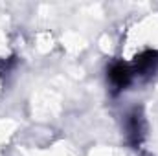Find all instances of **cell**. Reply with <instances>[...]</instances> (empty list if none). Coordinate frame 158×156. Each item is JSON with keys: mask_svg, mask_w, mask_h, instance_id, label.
Returning a JSON list of instances; mask_svg holds the SVG:
<instances>
[{"mask_svg": "<svg viewBox=\"0 0 158 156\" xmlns=\"http://www.w3.org/2000/svg\"><path fill=\"white\" fill-rule=\"evenodd\" d=\"M132 76H134L132 68L123 64V63H114L109 68V81L114 86V90H125L131 84Z\"/></svg>", "mask_w": 158, "mask_h": 156, "instance_id": "1", "label": "cell"}, {"mask_svg": "<svg viewBox=\"0 0 158 156\" xmlns=\"http://www.w3.org/2000/svg\"><path fill=\"white\" fill-rule=\"evenodd\" d=\"M129 130H131V136L134 138V142H138V138L143 134L142 132V119L138 114L131 116V121H129Z\"/></svg>", "mask_w": 158, "mask_h": 156, "instance_id": "3", "label": "cell"}, {"mask_svg": "<svg viewBox=\"0 0 158 156\" xmlns=\"http://www.w3.org/2000/svg\"><path fill=\"white\" fill-rule=\"evenodd\" d=\"M158 68V51L155 50H147L143 53H140L134 61V74H140V76H151L155 74Z\"/></svg>", "mask_w": 158, "mask_h": 156, "instance_id": "2", "label": "cell"}]
</instances>
